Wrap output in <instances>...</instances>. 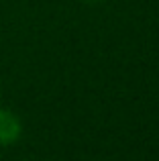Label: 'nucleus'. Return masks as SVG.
<instances>
[{"instance_id":"1","label":"nucleus","mask_w":159,"mask_h":161,"mask_svg":"<svg viewBox=\"0 0 159 161\" xmlns=\"http://www.w3.org/2000/svg\"><path fill=\"white\" fill-rule=\"evenodd\" d=\"M23 135V122L12 110L0 108V145H14Z\"/></svg>"},{"instance_id":"2","label":"nucleus","mask_w":159,"mask_h":161,"mask_svg":"<svg viewBox=\"0 0 159 161\" xmlns=\"http://www.w3.org/2000/svg\"><path fill=\"white\" fill-rule=\"evenodd\" d=\"M86 2H98V0H86Z\"/></svg>"}]
</instances>
